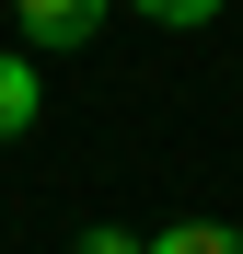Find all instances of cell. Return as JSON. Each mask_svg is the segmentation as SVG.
Listing matches in <instances>:
<instances>
[{"label": "cell", "instance_id": "cell-2", "mask_svg": "<svg viewBox=\"0 0 243 254\" xmlns=\"http://www.w3.org/2000/svg\"><path fill=\"white\" fill-rule=\"evenodd\" d=\"M35 116H47V81H35V58H0V139H23Z\"/></svg>", "mask_w": 243, "mask_h": 254}, {"label": "cell", "instance_id": "cell-1", "mask_svg": "<svg viewBox=\"0 0 243 254\" xmlns=\"http://www.w3.org/2000/svg\"><path fill=\"white\" fill-rule=\"evenodd\" d=\"M12 12H23L35 47H93V23L116 12V0H12Z\"/></svg>", "mask_w": 243, "mask_h": 254}, {"label": "cell", "instance_id": "cell-4", "mask_svg": "<svg viewBox=\"0 0 243 254\" xmlns=\"http://www.w3.org/2000/svg\"><path fill=\"white\" fill-rule=\"evenodd\" d=\"M116 12H139L162 35H197V23H220V0H116Z\"/></svg>", "mask_w": 243, "mask_h": 254}, {"label": "cell", "instance_id": "cell-5", "mask_svg": "<svg viewBox=\"0 0 243 254\" xmlns=\"http://www.w3.org/2000/svg\"><path fill=\"white\" fill-rule=\"evenodd\" d=\"M70 254H151V231H81Z\"/></svg>", "mask_w": 243, "mask_h": 254}, {"label": "cell", "instance_id": "cell-3", "mask_svg": "<svg viewBox=\"0 0 243 254\" xmlns=\"http://www.w3.org/2000/svg\"><path fill=\"white\" fill-rule=\"evenodd\" d=\"M151 254H243L232 220H174V231H151Z\"/></svg>", "mask_w": 243, "mask_h": 254}]
</instances>
